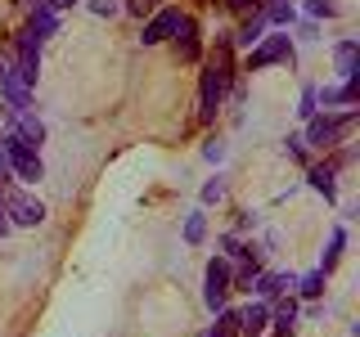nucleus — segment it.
Instances as JSON below:
<instances>
[{
  "label": "nucleus",
  "instance_id": "1",
  "mask_svg": "<svg viewBox=\"0 0 360 337\" xmlns=\"http://www.w3.org/2000/svg\"><path fill=\"white\" fill-rule=\"evenodd\" d=\"M0 149H5V162H9V171H14L18 180H32V185H37V180L45 176L41 153L32 149V144H22L18 135H5V140H0Z\"/></svg>",
  "mask_w": 360,
  "mask_h": 337
},
{
  "label": "nucleus",
  "instance_id": "2",
  "mask_svg": "<svg viewBox=\"0 0 360 337\" xmlns=\"http://www.w3.org/2000/svg\"><path fill=\"white\" fill-rule=\"evenodd\" d=\"M225 86H230V63H225V59H212L207 72H202V117H212V112L221 108Z\"/></svg>",
  "mask_w": 360,
  "mask_h": 337
},
{
  "label": "nucleus",
  "instance_id": "3",
  "mask_svg": "<svg viewBox=\"0 0 360 337\" xmlns=\"http://www.w3.org/2000/svg\"><path fill=\"white\" fill-rule=\"evenodd\" d=\"M0 95L9 99V108H32V86L18 77V67L9 54H0Z\"/></svg>",
  "mask_w": 360,
  "mask_h": 337
},
{
  "label": "nucleus",
  "instance_id": "4",
  "mask_svg": "<svg viewBox=\"0 0 360 337\" xmlns=\"http://www.w3.org/2000/svg\"><path fill=\"white\" fill-rule=\"evenodd\" d=\"M14 67H18V77L22 81H37V72H41V37H32V32H22L18 45H14Z\"/></svg>",
  "mask_w": 360,
  "mask_h": 337
},
{
  "label": "nucleus",
  "instance_id": "5",
  "mask_svg": "<svg viewBox=\"0 0 360 337\" xmlns=\"http://www.w3.org/2000/svg\"><path fill=\"white\" fill-rule=\"evenodd\" d=\"M352 121H356V108L338 112V117H311V126H307V144H333L338 135L352 126Z\"/></svg>",
  "mask_w": 360,
  "mask_h": 337
},
{
  "label": "nucleus",
  "instance_id": "6",
  "mask_svg": "<svg viewBox=\"0 0 360 337\" xmlns=\"http://www.w3.org/2000/svg\"><path fill=\"white\" fill-rule=\"evenodd\" d=\"M225 297H230V265H225V261H207V288H202L207 310H225Z\"/></svg>",
  "mask_w": 360,
  "mask_h": 337
},
{
  "label": "nucleus",
  "instance_id": "7",
  "mask_svg": "<svg viewBox=\"0 0 360 337\" xmlns=\"http://www.w3.org/2000/svg\"><path fill=\"white\" fill-rule=\"evenodd\" d=\"M5 216H9V225H41L45 220V207L37 198H27V194H5Z\"/></svg>",
  "mask_w": 360,
  "mask_h": 337
},
{
  "label": "nucleus",
  "instance_id": "8",
  "mask_svg": "<svg viewBox=\"0 0 360 337\" xmlns=\"http://www.w3.org/2000/svg\"><path fill=\"white\" fill-rule=\"evenodd\" d=\"M9 117H14V131H9V135H18L22 144H32V149H37V144L45 140V121L32 108H9Z\"/></svg>",
  "mask_w": 360,
  "mask_h": 337
},
{
  "label": "nucleus",
  "instance_id": "9",
  "mask_svg": "<svg viewBox=\"0 0 360 337\" xmlns=\"http://www.w3.org/2000/svg\"><path fill=\"white\" fill-rule=\"evenodd\" d=\"M279 59H292L288 37H262V50L248 54V67H266V63H279Z\"/></svg>",
  "mask_w": 360,
  "mask_h": 337
},
{
  "label": "nucleus",
  "instance_id": "10",
  "mask_svg": "<svg viewBox=\"0 0 360 337\" xmlns=\"http://www.w3.org/2000/svg\"><path fill=\"white\" fill-rule=\"evenodd\" d=\"M172 37H176L180 59H185V63H194V59H198V50H202V45H198V22L180 14V22H176V32H172Z\"/></svg>",
  "mask_w": 360,
  "mask_h": 337
},
{
  "label": "nucleus",
  "instance_id": "11",
  "mask_svg": "<svg viewBox=\"0 0 360 337\" xmlns=\"http://www.w3.org/2000/svg\"><path fill=\"white\" fill-rule=\"evenodd\" d=\"M176 22H180V9H162V14H153L149 22H144V45H162L167 37L176 32Z\"/></svg>",
  "mask_w": 360,
  "mask_h": 337
},
{
  "label": "nucleus",
  "instance_id": "12",
  "mask_svg": "<svg viewBox=\"0 0 360 337\" xmlns=\"http://www.w3.org/2000/svg\"><path fill=\"white\" fill-rule=\"evenodd\" d=\"M333 63H338V72H342V77H360V45L356 41H342L333 50Z\"/></svg>",
  "mask_w": 360,
  "mask_h": 337
},
{
  "label": "nucleus",
  "instance_id": "13",
  "mask_svg": "<svg viewBox=\"0 0 360 337\" xmlns=\"http://www.w3.org/2000/svg\"><path fill=\"white\" fill-rule=\"evenodd\" d=\"M207 337H239V310H217V324L207 329Z\"/></svg>",
  "mask_w": 360,
  "mask_h": 337
},
{
  "label": "nucleus",
  "instance_id": "14",
  "mask_svg": "<svg viewBox=\"0 0 360 337\" xmlns=\"http://www.w3.org/2000/svg\"><path fill=\"white\" fill-rule=\"evenodd\" d=\"M266 319H270V310H266V306H248V310H239V329H248L252 337L266 329Z\"/></svg>",
  "mask_w": 360,
  "mask_h": 337
},
{
  "label": "nucleus",
  "instance_id": "15",
  "mask_svg": "<svg viewBox=\"0 0 360 337\" xmlns=\"http://www.w3.org/2000/svg\"><path fill=\"white\" fill-rule=\"evenodd\" d=\"M262 32H266V14H262V18H252V22H248V27L239 32V45H243V50H252V45L262 41Z\"/></svg>",
  "mask_w": 360,
  "mask_h": 337
},
{
  "label": "nucleus",
  "instance_id": "16",
  "mask_svg": "<svg viewBox=\"0 0 360 337\" xmlns=\"http://www.w3.org/2000/svg\"><path fill=\"white\" fill-rule=\"evenodd\" d=\"M288 284H292L288 275H262V279H257V292H262V297H275V292L288 288Z\"/></svg>",
  "mask_w": 360,
  "mask_h": 337
},
{
  "label": "nucleus",
  "instance_id": "17",
  "mask_svg": "<svg viewBox=\"0 0 360 337\" xmlns=\"http://www.w3.org/2000/svg\"><path fill=\"white\" fill-rule=\"evenodd\" d=\"M342 243H347V234H342V230H333V239H329V252H324V265H320L324 275H329V270L338 265V256H342Z\"/></svg>",
  "mask_w": 360,
  "mask_h": 337
},
{
  "label": "nucleus",
  "instance_id": "18",
  "mask_svg": "<svg viewBox=\"0 0 360 337\" xmlns=\"http://www.w3.org/2000/svg\"><path fill=\"white\" fill-rule=\"evenodd\" d=\"M311 185L320 189L324 198H333V194H338V189H333V171H329V166H315V171H311Z\"/></svg>",
  "mask_w": 360,
  "mask_h": 337
},
{
  "label": "nucleus",
  "instance_id": "19",
  "mask_svg": "<svg viewBox=\"0 0 360 337\" xmlns=\"http://www.w3.org/2000/svg\"><path fill=\"white\" fill-rule=\"evenodd\" d=\"M297 288H302V297H320V292H324V270H315V275H307Z\"/></svg>",
  "mask_w": 360,
  "mask_h": 337
},
{
  "label": "nucleus",
  "instance_id": "20",
  "mask_svg": "<svg viewBox=\"0 0 360 337\" xmlns=\"http://www.w3.org/2000/svg\"><path fill=\"white\" fill-rule=\"evenodd\" d=\"M202 230H207V220H202V211H194V216L185 220V239H189V243H198V239H202Z\"/></svg>",
  "mask_w": 360,
  "mask_h": 337
},
{
  "label": "nucleus",
  "instance_id": "21",
  "mask_svg": "<svg viewBox=\"0 0 360 337\" xmlns=\"http://www.w3.org/2000/svg\"><path fill=\"white\" fill-rule=\"evenodd\" d=\"M266 22H292V5H288V0H279V5L266 14Z\"/></svg>",
  "mask_w": 360,
  "mask_h": 337
},
{
  "label": "nucleus",
  "instance_id": "22",
  "mask_svg": "<svg viewBox=\"0 0 360 337\" xmlns=\"http://www.w3.org/2000/svg\"><path fill=\"white\" fill-rule=\"evenodd\" d=\"M307 9H311L315 18H333V14H338V5H333V0H311Z\"/></svg>",
  "mask_w": 360,
  "mask_h": 337
},
{
  "label": "nucleus",
  "instance_id": "23",
  "mask_svg": "<svg viewBox=\"0 0 360 337\" xmlns=\"http://www.w3.org/2000/svg\"><path fill=\"white\" fill-rule=\"evenodd\" d=\"M225 5H230L234 14H248V9H257V5H262V0H225Z\"/></svg>",
  "mask_w": 360,
  "mask_h": 337
},
{
  "label": "nucleus",
  "instance_id": "24",
  "mask_svg": "<svg viewBox=\"0 0 360 337\" xmlns=\"http://www.w3.org/2000/svg\"><path fill=\"white\" fill-rule=\"evenodd\" d=\"M221 194H225V189H221V180H212V185H207V189H202V202H217Z\"/></svg>",
  "mask_w": 360,
  "mask_h": 337
},
{
  "label": "nucleus",
  "instance_id": "25",
  "mask_svg": "<svg viewBox=\"0 0 360 337\" xmlns=\"http://www.w3.org/2000/svg\"><path fill=\"white\" fill-rule=\"evenodd\" d=\"M302 117H315V90L302 95Z\"/></svg>",
  "mask_w": 360,
  "mask_h": 337
},
{
  "label": "nucleus",
  "instance_id": "26",
  "mask_svg": "<svg viewBox=\"0 0 360 337\" xmlns=\"http://www.w3.org/2000/svg\"><path fill=\"white\" fill-rule=\"evenodd\" d=\"M9 230H14V225H9V216H5V207H0V239H5Z\"/></svg>",
  "mask_w": 360,
  "mask_h": 337
},
{
  "label": "nucleus",
  "instance_id": "27",
  "mask_svg": "<svg viewBox=\"0 0 360 337\" xmlns=\"http://www.w3.org/2000/svg\"><path fill=\"white\" fill-rule=\"evenodd\" d=\"M5 176H9V162H5V149H0V185H5Z\"/></svg>",
  "mask_w": 360,
  "mask_h": 337
}]
</instances>
